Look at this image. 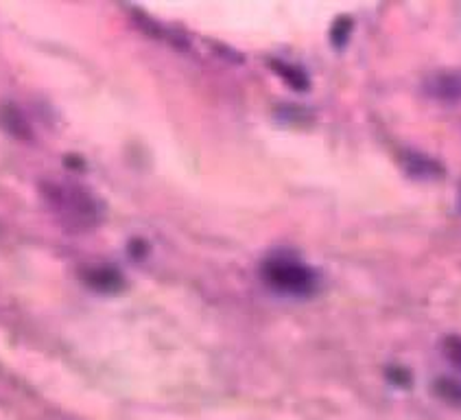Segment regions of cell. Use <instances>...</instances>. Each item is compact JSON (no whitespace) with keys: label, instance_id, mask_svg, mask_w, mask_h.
<instances>
[{"label":"cell","instance_id":"cell-1","mask_svg":"<svg viewBox=\"0 0 461 420\" xmlns=\"http://www.w3.org/2000/svg\"><path fill=\"white\" fill-rule=\"evenodd\" d=\"M263 274L271 287L285 294L306 296L315 287V274L294 259H271L265 263Z\"/></svg>","mask_w":461,"mask_h":420},{"label":"cell","instance_id":"cell-2","mask_svg":"<svg viewBox=\"0 0 461 420\" xmlns=\"http://www.w3.org/2000/svg\"><path fill=\"white\" fill-rule=\"evenodd\" d=\"M427 95L444 104H457L461 101V70H439L424 81Z\"/></svg>","mask_w":461,"mask_h":420},{"label":"cell","instance_id":"cell-3","mask_svg":"<svg viewBox=\"0 0 461 420\" xmlns=\"http://www.w3.org/2000/svg\"><path fill=\"white\" fill-rule=\"evenodd\" d=\"M435 392H438L444 401L455 403V406H461V386L459 383L450 381V379H444V381L435 383Z\"/></svg>","mask_w":461,"mask_h":420},{"label":"cell","instance_id":"cell-4","mask_svg":"<svg viewBox=\"0 0 461 420\" xmlns=\"http://www.w3.org/2000/svg\"><path fill=\"white\" fill-rule=\"evenodd\" d=\"M442 351L455 368H461V335H448L442 342Z\"/></svg>","mask_w":461,"mask_h":420}]
</instances>
